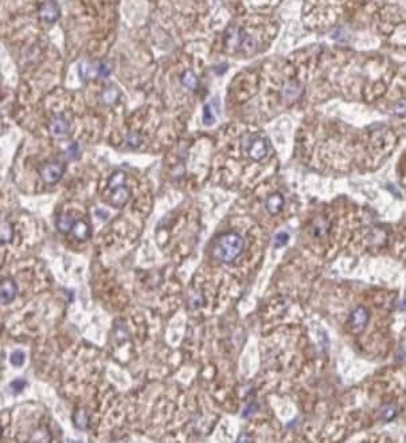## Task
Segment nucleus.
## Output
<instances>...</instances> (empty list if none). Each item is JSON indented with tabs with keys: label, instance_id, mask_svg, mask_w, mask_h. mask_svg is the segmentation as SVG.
Instances as JSON below:
<instances>
[{
	"label": "nucleus",
	"instance_id": "20e7f679",
	"mask_svg": "<svg viewBox=\"0 0 406 443\" xmlns=\"http://www.w3.org/2000/svg\"><path fill=\"white\" fill-rule=\"evenodd\" d=\"M50 134L55 140H64L69 134V122L64 115H55L50 122Z\"/></svg>",
	"mask_w": 406,
	"mask_h": 443
},
{
	"label": "nucleus",
	"instance_id": "39448f33",
	"mask_svg": "<svg viewBox=\"0 0 406 443\" xmlns=\"http://www.w3.org/2000/svg\"><path fill=\"white\" fill-rule=\"evenodd\" d=\"M109 194V197H108V200L109 203L113 206V207L117 208H121L124 204H127V201L129 200V197H131V191L128 187H125L124 184L118 185V187H115V188H112Z\"/></svg>",
	"mask_w": 406,
	"mask_h": 443
},
{
	"label": "nucleus",
	"instance_id": "dca6fc26",
	"mask_svg": "<svg viewBox=\"0 0 406 443\" xmlns=\"http://www.w3.org/2000/svg\"><path fill=\"white\" fill-rule=\"evenodd\" d=\"M12 236H14V227L11 226V223L8 222H3L1 223V232H0V241L3 245H7L12 241Z\"/></svg>",
	"mask_w": 406,
	"mask_h": 443
},
{
	"label": "nucleus",
	"instance_id": "aec40b11",
	"mask_svg": "<svg viewBox=\"0 0 406 443\" xmlns=\"http://www.w3.org/2000/svg\"><path fill=\"white\" fill-rule=\"evenodd\" d=\"M288 242H289V235L287 232H279L274 236V247H284Z\"/></svg>",
	"mask_w": 406,
	"mask_h": 443
},
{
	"label": "nucleus",
	"instance_id": "9b49d317",
	"mask_svg": "<svg viewBox=\"0 0 406 443\" xmlns=\"http://www.w3.org/2000/svg\"><path fill=\"white\" fill-rule=\"evenodd\" d=\"M39 15L46 22H54L58 17V7L55 6L52 1H49V3H46L45 6L42 7Z\"/></svg>",
	"mask_w": 406,
	"mask_h": 443
},
{
	"label": "nucleus",
	"instance_id": "6ab92c4d",
	"mask_svg": "<svg viewBox=\"0 0 406 443\" xmlns=\"http://www.w3.org/2000/svg\"><path fill=\"white\" fill-rule=\"evenodd\" d=\"M125 183V173L124 172H116L112 175V178L109 179V183H108V188L112 190L115 187H118Z\"/></svg>",
	"mask_w": 406,
	"mask_h": 443
},
{
	"label": "nucleus",
	"instance_id": "7ed1b4c3",
	"mask_svg": "<svg viewBox=\"0 0 406 443\" xmlns=\"http://www.w3.org/2000/svg\"><path fill=\"white\" fill-rule=\"evenodd\" d=\"M65 165L59 161H50L41 168V178L47 184H54L64 176Z\"/></svg>",
	"mask_w": 406,
	"mask_h": 443
},
{
	"label": "nucleus",
	"instance_id": "6e6552de",
	"mask_svg": "<svg viewBox=\"0 0 406 443\" xmlns=\"http://www.w3.org/2000/svg\"><path fill=\"white\" fill-rule=\"evenodd\" d=\"M303 89L302 86L295 82V81H290V82H287L283 89H281V96L285 98V99H288V101H293V99H296L297 97H300V94H302Z\"/></svg>",
	"mask_w": 406,
	"mask_h": 443
},
{
	"label": "nucleus",
	"instance_id": "5701e85b",
	"mask_svg": "<svg viewBox=\"0 0 406 443\" xmlns=\"http://www.w3.org/2000/svg\"><path fill=\"white\" fill-rule=\"evenodd\" d=\"M140 143H141V137H140L139 133H131L129 136L127 137V144L131 147V148H136V147H139Z\"/></svg>",
	"mask_w": 406,
	"mask_h": 443
},
{
	"label": "nucleus",
	"instance_id": "0eeeda50",
	"mask_svg": "<svg viewBox=\"0 0 406 443\" xmlns=\"http://www.w3.org/2000/svg\"><path fill=\"white\" fill-rule=\"evenodd\" d=\"M17 293V286L14 279L11 278H4L1 281V286H0V297H1V304H10L11 301L15 299Z\"/></svg>",
	"mask_w": 406,
	"mask_h": 443
},
{
	"label": "nucleus",
	"instance_id": "1a4fd4ad",
	"mask_svg": "<svg viewBox=\"0 0 406 443\" xmlns=\"http://www.w3.org/2000/svg\"><path fill=\"white\" fill-rule=\"evenodd\" d=\"M265 206H267V210L269 211V213L276 215V213H279L280 211L283 210V207H284V197L280 195V194H272V195L267 199Z\"/></svg>",
	"mask_w": 406,
	"mask_h": 443
},
{
	"label": "nucleus",
	"instance_id": "2eb2a0df",
	"mask_svg": "<svg viewBox=\"0 0 406 443\" xmlns=\"http://www.w3.org/2000/svg\"><path fill=\"white\" fill-rule=\"evenodd\" d=\"M397 412H398V409L395 404H386L379 410V418L383 420H393Z\"/></svg>",
	"mask_w": 406,
	"mask_h": 443
},
{
	"label": "nucleus",
	"instance_id": "ddd939ff",
	"mask_svg": "<svg viewBox=\"0 0 406 443\" xmlns=\"http://www.w3.org/2000/svg\"><path fill=\"white\" fill-rule=\"evenodd\" d=\"M180 82H182V85L188 89V90H197L198 86H199V81H198L197 75L194 74L192 71L190 70H186L182 77H180Z\"/></svg>",
	"mask_w": 406,
	"mask_h": 443
},
{
	"label": "nucleus",
	"instance_id": "bb28decb",
	"mask_svg": "<svg viewBox=\"0 0 406 443\" xmlns=\"http://www.w3.org/2000/svg\"><path fill=\"white\" fill-rule=\"evenodd\" d=\"M394 113L397 115H406V101H400L398 104H395Z\"/></svg>",
	"mask_w": 406,
	"mask_h": 443
},
{
	"label": "nucleus",
	"instance_id": "a878e982",
	"mask_svg": "<svg viewBox=\"0 0 406 443\" xmlns=\"http://www.w3.org/2000/svg\"><path fill=\"white\" fill-rule=\"evenodd\" d=\"M257 407H258V406H257L255 403H250V404H248L246 409L244 410V412H242V416H244V418H249V416H252L253 414H255V412H257Z\"/></svg>",
	"mask_w": 406,
	"mask_h": 443
},
{
	"label": "nucleus",
	"instance_id": "f3484780",
	"mask_svg": "<svg viewBox=\"0 0 406 443\" xmlns=\"http://www.w3.org/2000/svg\"><path fill=\"white\" fill-rule=\"evenodd\" d=\"M26 384H27V381L24 379H22V377H20V379H15L14 381L10 383L8 391H10V394H12V395H17V394H20V392L23 391Z\"/></svg>",
	"mask_w": 406,
	"mask_h": 443
},
{
	"label": "nucleus",
	"instance_id": "cd10ccee",
	"mask_svg": "<svg viewBox=\"0 0 406 443\" xmlns=\"http://www.w3.org/2000/svg\"><path fill=\"white\" fill-rule=\"evenodd\" d=\"M238 442H253V438L248 434H242V435L238 437Z\"/></svg>",
	"mask_w": 406,
	"mask_h": 443
},
{
	"label": "nucleus",
	"instance_id": "412c9836",
	"mask_svg": "<svg viewBox=\"0 0 406 443\" xmlns=\"http://www.w3.org/2000/svg\"><path fill=\"white\" fill-rule=\"evenodd\" d=\"M117 98V90L115 87H109L106 89L104 93V101L106 104H113Z\"/></svg>",
	"mask_w": 406,
	"mask_h": 443
},
{
	"label": "nucleus",
	"instance_id": "4468645a",
	"mask_svg": "<svg viewBox=\"0 0 406 443\" xmlns=\"http://www.w3.org/2000/svg\"><path fill=\"white\" fill-rule=\"evenodd\" d=\"M73 423L77 428L85 430L89 426V415H87L86 411L81 409L76 410L74 414H73Z\"/></svg>",
	"mask_w": 406,
	"mask_h": 443
},
{
	"label": "nucleus",
	"instance_id": "423d86ee",
	"mask_svg": "<svg viewBox=\"0 0 406 443\" xmlns=\"http://www.w3.org/2000/svg\"><path fill=\"white\" fill-rule=\"evenodd\" d=\"M248 155L252 160L261 161L268 153V143L265 138H254L248 147Z\"/></svg>",
	"mask_w": 406,
	"mask_h": 443
},
{
	"label": "nucleus",
	"instance_id": "4be33fe9",
	"mask_svg": "<svg viewBox=\"0 0 406 443\" xmlns=\"http://www.w3.org/2000/svg\"><path fill=\"white\" fill-rule=\"evenodd\" d=\"M203 122L204 125H211L214 122V115L211 113L209 105H204L203 108Z\"/></svg>",
	"mask_w": 406,
	"mask_h": 443
},
{
	"label": "nucleus",
	"instance_id": "f8f14e48",
	"mask_svg": "<svg viewBox=\"0 0 406 443\" xmlns=\"http://www.w3.org/2000/svg\"><path fill=\"white\" fill-rule=\"evenodd\" d=\"M76 223V220L74 218H71L70 215H66V213H62V215H59L58 218H57V222H55V225H57V229H58L59 232H69L70 230H73V226Z\"/></svg>",
	"mask_w": 406,
	"mask_h": 443
},
{
	"label": "nucleus",
	"instance_id": "9d476101",
	"mask_svg": "<svg viewBox=\"0 0 406 443\" xmlns=\"http://www.w3.org/2000/svg\"><path fill=\"white\" fill-rule=\"evenodd\" d=\"M73 234H74V236H76L78 241H86L87 238L90 236V227H89L86 222L77 220L74 226H73Z\"/></svg>",
	"mask_w": 406,
	"mask_h": 443
},
{
	"label": "nucleus",
	"instance_id": "b1692460",
	"mask_svg": "<svg viewBox=\"0 0 406 443\" xmlns=\"http://www.w3.org/2000/svg\"><path fill=\"white\" fill-rule=\"evenodd\" d=\"M80 152H81V150L78 148V144H77V143H73V144L68 148V150H66V155H68L69 159H73V160H74V159H77V157L80 156Z\"/></svg>",
	"mask_w": 406,
	"mask_h": 443
},
{
	"label": "nucleus",
	"instance_id": "f257e3e1",
	"mask_svg": "<svg viewBox=\"0 0 406 443\" xmlns=\"http://www.w3.org/2000/svg\"><path fill=\"white\" fill-rule=\"evenodd\" d=\"M245 242L242 236L236 232L220 235L213 246V257L222 263H232L244 250Z\"/></svg>",
	"mask_w": 406,
	"mask_h": 443
},
{
	"label": "nucleus",
	"instance_id": "a211bd4d",
	"mask_svg": "<svg viewBox=\"0 0 406 443\" xmlns=\"http://www.w3.org/2000/svg\"><path fill=\"white\" fill-rule=\"evenodd\" d=\"M24 361H26V355H24L23 351L17 349V351L12 352L11 356H10V362H11L14 367H22Z\"/></svg>",
	"mask_w": 406,
	"mask_h": 443
},
{
	"label": "nucleus",
	"instance_id": "c85d7f7f",
	"mask_svg": "<svg viewBox=\"0 0 406 443\" xmlns=\"http://www.w3.org/2000/svg\"><path fill=\"white\" fill-rule=\"evenodd\" d=\"M96 213H99L100 218H102V219L106 218V215H108V213H102V211H101V210H97V211H96Z\"/></svg>",
	"mask_w": 406,
	"mask_h": 443
},
{
	"label": "nucleus",
	"instance_id": "393cba45",
	"mask_svg": "<svg viewBox=\"0 0 406 443\" xmlns=\"http://www.w3.org/2000/svg\"><path fill=\"white\" fill-rule=\"evenodd\" d=\"M203 305V297L201 294H192L191 298H190V306L191 308H199Z\"/></svg>",
	"mask_w": 406,
	"mask_h": 443
},
{
	"label": "nucleus",
	"instance_id": "f03ea898",
	"mask_svg": "<svg viewBox=\"0 0 406 443\" xmlns=\"http://www.w3.org/2000/svg\"><path fill=\"white\" fill-rule=\"evenodd\" d=\"M369 320H370L369 311L366 308H363V306H358V308H355L353 313L348 317L347 328L350 329V332L359 333L360 330H363L366 328Z\"/></svg>",
	"mask_w": 406,
	"mask_h": 443
}]
</instances>
